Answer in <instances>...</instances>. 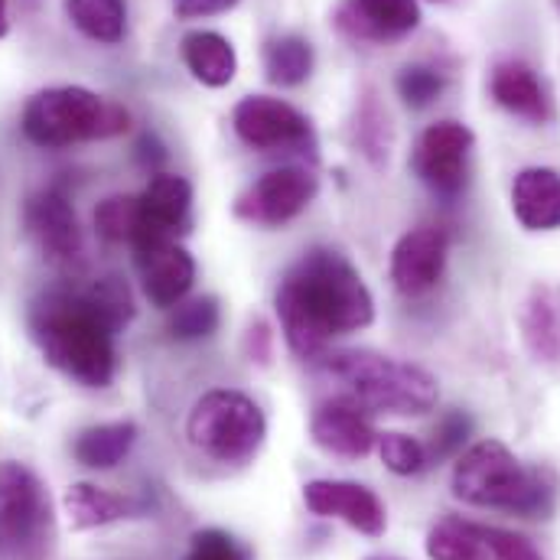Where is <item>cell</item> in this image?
I'll list each match as a JSON object with an SVG mask.
<instances>
[{
    "label": "cell",
    "instance_id": "obj_1",
    "mask_svg": "<svg viewBox=\"0 0 560 560\" xmlns=\"http://www.w3.org/2000/svg\"><path fill=\"white\" fill-rule=\"evenodd\" d=\"M280 329L300 359H316L339 336L359 332L375 319V296L349 258L329 248L306 252L275 293Z\"/></svg>",
    "mask_w": 560,
    "mask_h": 560
},
{
    "label": "cell",
    "instance_id": "obj_2",
    "mask_svg": "<svg viewBox=\"0 0 560 560\" xmlns=\"http://www.w3.org/2000/svg\"><path fill=\"white\" fill-rule=\"evenodd\" d=\"M43 359L82 388H108L118 372L115 329L92 310L82 290H52L30 313Z\"/></svg>",
    "mask_w": 560,
    "mask_h": 560
},
{
    "label": "cell",
    "instance_id": "obj_3",
    "mask_svg": "<svg viewBox=\"0 0 560 560\" xmlns=\"http://www.w3.org/2000/svg\"><path fill=\"white\" fill-rule=\"evenodd\" d=\"M450 489L466 505L522 518H548L555 509V482L541 469H528L502 440H479L459 453Z\"/></svg>",
    "mask_w": 560,
    "mask_h": 560
},
{
    "label": "cell",
    "instance_id": "obj_4",
    "mask_svg": "<svg viewBox=\"0 0 560 560\" xmlns=\"http://www.w3.org/2000/svg\"><path fill=\"white\" fill-rule=\"evenodd\" d=\"M326 372L349 385L352 398L378 415L420 418L436 408V378L415 362H401L382 352L352 349L326 355Z\"/></svg>",
    "mask_w": 560,
    "mask_h": 560
},
{
    "label": "cell",
    "instance_id": "obj_5",
    "mask_svg": "<svg viewBox=\"0 0 560 560\" xmlns=\"http://www.w3.org/2000/svg\"><path fill=\"white\" fill-rule=\"evenodd\" d=\"M20 128L30 143L46 150H62L82 140L125 135L131 128V115L128 108L82 85H59V89H43L26 102Z\"/></svg>",
    "mask_w": 560,
    "mask_h": 560
},
{
    "label": "cell",
    "instance_id": "obj_6",
    "mask_svg": "<svg viewBox=\"0 0 560 560\" xmlns=\"http://www.w3.org/2000/svg\"><path fill=\"white\" fill-rule=\"evenodd\" d=\"M186 436L202 456L225 466H245L265 446L268 418L255 398L232 388H215L192 405L186 418Z\"/></svg>",
    "mask_w": 560,
    "mask_h": 560
},
{
    "label": "cell",
    "instance_id": "obj_7",
    "mask_svg": "<svg viewBox=\"0 0 560 560\" xmlns=\"http://www.w3.org/2000/svg\"><path fill=\"white\" fill-rule=\"evenodd\" d=\"M56 545L52 499L23 463H0V560H49Z\"/></svg>",
    "mask_w": 560,
    "mask_h": 560
},
{
    "label": "cell",
    "instance_id": "obj_8",
    "mask_svg": "<svg viewBox=\"0 0 560 560\" xmlns=\"http://www.w3.org/2000/svg\"><path fill=\"white\" fill-rule=\"evenodd\" d=\"M235 135L261 153H313L316 140L310 118L271 95H248L232 115Z\"/></svg>",
    "mask_w": 560,
    "mask_h": 560
},
{
    "label": "cell",
    "instance_id": "obj_9",
    "mask_svg": "<svg viewBox=\"0 0 560 560\" xmlns=\"http://www.w3.org/2000/svg\"><path fill=\"white\" fill-rule=\"evenodd\" d=\"M319 179L306 166H280L255 179L235 199V219L261 229H278L293 222L316 199Z\"/></svg>",
    "mask_w": 560,
    "mask_h": 560
},
{
    "label": "cell",
    "instance_id": "obj_10",
    "mask_svg": "<svg viewBox=\"0 0 560 560\" xmlns=\"http://www.w3.org/2000/svg\"><path fill=\"white\" fill-rule=\"evenodd\" d=\"M472 131L459 121H436L430 125L415 143L411 166L418 179L443 199H456L469 179V153H472Z\"/></svg>",
    "mask_w": 560,
    "mask_h": 560
},
{
    "label": "cell",
    "instance_id": "obj_11",
    "mask_svg": "<svg viewBox=\"0 0 560 560\" xmlns=\"http://www.w3.org/2000/svg\"><path fill=\"white\" fill-rule=\"evenodd\" d=\"M23 225L46 261H52V265L79 261L82 229H79L69 196L59 186H46L36 196H30V202L23 209Z\"/></svg>",
    "mask_w": 560,
    "mask_h": 560
},
{
    "label": "cell",
    "instance_id": "obj_12",
    "mask_svg": "<svg viewBox=\"0 0 560 560\" xmlns=\"http://www.w3.org/2000/svg\"><path fill=\"white\" fill-rule=\"evenodd\" d=\"M303 502L313 515L319 518H339L359 535L382 538L388 528V515L382 499L359 482L346 479H313L303 486Z\"/></svg>",
    "mask_w": 560,
    "mask_h": 560
},
{
    "label": "cell",
    "instance_id": "obj_13",
    "mask_svg": "<svg viewBox=\"0 0 560 560\" xmlns=\"http://www.w3.org/2000/svg\"><path fill=\"white\" fill-rule=\"evenodd\" d=\"M140 202V232L135 238V252L160 245V242H176L179 232L189 225V209H192V186L186 176L176 173H156L143 192Z\"/></svg>",
    "mask_w": 560,
    "mask_h": 560
},
{
    "label": "cell",
    "instance_id": "obj_14",
    "mask_svg": "<svg viewBox=\"0 0 560 560\" xmlns=\"http://www.w3.org/2000/svg\"><path fill=\"white\" fill-rule=\"evenodd\" d=\"M310 436H313V443L319 450H326L329 456H342V459H362L378 443V430L372 423V411L362 408L355 398L323 401L313 411Z\"/></svg>",
    "mask_w": 560,
    "mask_h": 560
},
{
    "label": "cell",
    "instance_id": "obj_15",
    "mask_svg": "<svg viewBox=\"0 0 560 560\" xmlns=\"http://www.w3.org/2000/svg\"><path fill=\"white\" fill-rule=\"evenodd\" d=\"M450 255V235L440 225H420L398 238L392 252V280L405 296L430 293L443 271Z\"/></svg>",
    "mask_w": 560,
    "mask_h": 560
},
{
    "label": "cell",
    "instance_id": "obj_16",
    "mask_svg": "<svg viewBox=\"0 0 560 560\" xmlns=\"http://www.w3.org/2000/svg\"><path fill=\"white\" fill-rule=\"evenodd\" d=\"M336 26L355 43H392L420 26L418 0H342Z\"/></svg>",
    "mask_w": 560,
    "mask_h": 560
},
{
    "label": "cell",
    "instance_id": "obj_17",
    "mask_svg": "<svg viewBox=\"0 0 560 560\" xmlns=\"http://www.w3.org/2000/svg\"><path fill=\"white\" fill-rule=\"evenodd\" d=\"M143 293L153 306L173 310L186 300L196 280V261L179 242H160L138 252Z\"/></svg>",
    "mask_w": 560,
    "mask_h": 560
},
{
    "label": "cell",
    "instance_id": "obj_18",
    "mask_svg": "<svg viewBox=\"0 0 560 560\" xmlns=\"http://www.w3.org/2000/svg\"><path fill=\"white\" fill-rule=\"evenodd\" d=\"M492 102L505 108L509 115L528 121V125H545L551 121V98L535 75V69L522 59H505L492 69L489 79Z\"/></svg>",
    "mask_w": 560,
    "mask_h": 560
},
{
    "label": "cell",
    "instance_id": "obj_19",
    "mask_svg": "<svg viewBox=\"0 0 560 560\" xmlns=\"http://www.w3.org/2000/svg\"><path fill=\"white\" fill-rule=\"evenodd\" d=\"M512 212L528 232L560 229V173L551 166H528L512 183Z\"/></svg>",
    "mask_w": 560,
    "mask_h": 560
},
{
    "label": "cell",
    "instance_id": "obj_20",
    "mask_svg": "<svg viewBox=\"0 0 560 560\" xmlns=\"http://www.w3.org/2000/svg\"><path fill=\"white\" fill-rule=\"evenodd\" d=\"M183 62L196 82L209 89H225L238 72L235 46L215 30H192L183 36Z\"/></svg>",
    "mask_w": 560,
    "mask_h": 560
},
{
    "label": "cell",
    "instance_id": "obj_21",
    "mask_svg": "<svg viewBox=\"0 0 560 560\" xmlns=\"http://www.w3.org/2000/svg\"><path fill=\"white\" fill-rule=\"evenodd\" d=\"M62 509L69 515V525L75 532H89V528H105L112 522L131 518L135 515V502L125 495H115L102 486L92 482H72L62 495Z\"/></svg>",
    "mask_w": 560,
    "mask_h": 560
},
{
    "label": "cell",
    "instance_id": "obj_22",
    "mask_svg": "<svg viewBox=\"0 0 560 560\" xmlns=\"http://www.w3.org/2000/svg\"><path fill=\"white\" fill-rule=\"evenodd\" d=\"M135 443H138V423L115 420L82 430L72 443V453L85 469H115L118 463H125Z\"/></svg>",
    "mask_w": 560,
    "mask_h": 560
},
{
    "label": "cell",
    "instance_id": "obj_23",
    "mask_svg": "<svg viewBox=\"0 0 560 560\" xmlns=\"http://www.w3.org/2000/svg\"><path fill=\"white\" fill-rule=\"evenodd\" d=\"M522 336L538 362H560V316L548 290H535L522 310Z\"/></svg>",
    "mask_w": 560,
    "mask_h": 560
},
{
    "label": "cell",
    "instance_id": "obj_24",
    "mask_svg": "<svg viewBox=\"0 0 560 560\" xmlns=\"http://www.w3.org/2000/svg\"><path fill=\"white\" fill-rule=\"evenodd\" d=\"M72 26L105 46H115L128 33V7L125 0H66Z\"/></svg>",
    "mask_w": 560,
    "mask_h": 560
},
{
    "label": "cell",
    "instance_id": "obj_25",
    "mask_svg": "<svg viewBox=\"0 0 560 560\" xmlns=\"http://www.w3.org/2000/svg\"><path fill=\"white\" fill-rule=\"evenodd\" d=\"M313 62H316L313 43L303 39V36H293V33L271 39L268 49H265V72L280 89L303 85L313 75Z\"/></svg>",
    "mask_w": 560,
    "mask_h": 560
},
{
    "label": "cell",
    "instance_id": "obj_26",
    "mask_svg": "<svg viewBox=\"0 0 560 560\" xmlns=\"http://www.w3.org/2000/svg\"><path fill=\"white\" fill-rule=\"evenodd\" d=\"M352 135H355L359 150L369 156L372 166H385V163H388L392 143H395V128H392L388 112H385L382 102L375 98V92H365V98L359 102Z\"/></svg>",
    "mask_w": 560,
    "mask_h": 560
},
{
    "label": "cell",
    "instance_id": "obj_27",
    "mask_svg": "<svg viewBox=\"0 0 560 560\" xmlns=\"http://www.w3.org/2000/svg\"><path fill=\"white\" fill-rule=\"evenodd\" d=\"M427 558L430 560H489L482 532L472 522L443 518L427 535Z\"/></svg>",
    "mask_w": 560,
    "mask_h": 560
},
{
    "label": "cell",
    "instance_id": "obj_28",
    "mask_svg": "<svg viewBox=\"0 0 560 560\" xmlns=\"http://www.w3.org/2000/svg\"><path fill=\"white\" fill-rule=\"evenodd\" d=\"M82 293H85V300L92 303V310H95L115 332H121V329L135 319V296H131V287L118 278V275L92 280V287H85Z\"/></svg>",
    "mask_w": 560,
    "mask_h": 560
},
{
    "label": "cell",
    "instance_id": "obj_29",
    "mask_svg": "<svg viewBox=\"0 0 560 560\" xmlns=\"http://www.w3.org/2000/svg\"><path fill=\"white\" fill-rule=\"evenodd\" d=\"M219 323H222L219 300L215 296H192V300H183L179 306H173L170 336L183 339V342L206 339V336H212L219 329Z\"/></svg>",
    "mask_w": 560,
    "mask_h": 560
},
{
    "label": "cell",
    "instance_id": "obj_30",
    "mask_svg": "<svg viewBox=\"0 0 560 560\" xmlns=\"http://www.w3.org/2000/svg\"><path fill=\"white\" fill-rule=\"evenodd\" d=\"M95 229L108 242H131L140 232V202L138 196H108L95 209Z\"/></svg>",
    "mask_w": 560,
    "mask_h": 560
},
{
    "label": "cell",
    "instance_id": "obj_31",
    "mask_svg": "<svg viewBox=\"0 0 560 560\" xmlns=\"http://www.w3.org/2000/svg\"><path fill=\"white\" fill-rule=\"evenodd\" d=\"M378 456L385 463V469H392L395 476H418L420 469L430 463L427 459V446L415 440L411 433H401V430H388V433H378Z\"/></svg>",
    "mask_w": 560,
    "mask_h": 560
},
{
    "label": "cell",
    "instance_id": "obj_32",
    "mask_svg": "<svg viewBox=\"0 0 560 560\" xmlns=\"http://www.w3.org/2000/svg\"><path fill=\"white\" fill-rule=\"evenodd\" d=\"M443 89H446L443 72L433 66H423V62L401 69V75H398V95L408 108H430L443 95Z\"/></svg>",
    "mask_w": 560,
    "mask_h": 560
},
{
    "label": "cell",
    "instance_id": "obj_33",
    "mask_svg": "<svg viewBox=\"0 0 560 560\" xmlns=\"http://www.w3.org/2000/svg\"><path fill=\"white\" fill-rule=\"evenodd\" d=\"M469 433H472V420L466 418L463 411L443 415L440 423H436V430H433V436H430L427 459H446V456L459 453L463 443L469 440Z\"/></svg>",
    "mask_w": 560,
    "mask_h": 560
},
{
    "label": "cell",
    "instance_id": "obj_34",
    "mask_svg": "<svg viewBox=\"0 0 560 560\" xmlns=\"http://www.w3.org/2000/svg\"><path fill=\"white\" fill-rule=\"evenodd\" d=\"M479 532H482L489 560H545V555L525 535H515L505 528H486V525H479Z\"/></svg>",
    "mask_w": 560,
    "mask_h": 560
},
{
    "label": "cell",
    "instance_id": "obj_35",
    "mask_svg": "<svg viewBox=\"0 0 560 560\" xmlns=\"http://www.w3.org/2000/svg\"><path fill=\"white\" fill-rule=\"evenodd\" d=\"M186 560H248V551L238 548V541L219 528H206L192 535Z\"/></svg>",
    "mask_w": 560,
    "mask_h": 560
},
{
    "label": "cell",
    "instance_id": "obj_36",
    "mask_svg": "<svg viewBox=\"0 0 560 560\" xmlns=\"http://www.w3.org/2000/svg\"><path fill=\"white\" fill-rule=\"evenodd\" d=\"M238 0H176V16L183 20H199V16H215L232 10Z\"/></svg>",
    "mask_w": 560,
    "mask_h": 560
},
{
    "label": "cell",
    "instance_id": "obj_37",
    "mask_svg": "<svg viewBox=\"0 0 560 560\" xmlns=\"http://www.w3.org/2000/svg\"><path fill=\"white\" fill-rule=\"evenodd\" d=\"M7 26H10V20H7V0H0V36H7Z\"/></svg>",
    "mask_w": 560,
    "mask_h": 560
},
{
    "label": "cell",
    "instance_id": "obj_38",
    "mask_svg": "<svg viewBox=\"0 0 560 560\" xmlns=\"http://www.w3.org/2000/svg\"><path fill=\"white\" fill-rule=\"evenodd\" d=\"M555 13H558V23H560V0H555Z\"/></svg>",
    "mask_w": 560,
    "mask_h": 560
},
{
    "label": "cell",
    "instance_id": "obj_39",
    "mask_svg": "<svg viewBox=\"0 0 560 560\" xmlns=\"http://www.w3.org/2000/svg\"><path fill=\"white\" fill-rule=\"evenodd\" d=\"M433 3H443V0H433Z\"/></svg>",
    "mask_w": 560,
    "mask_h": 560
}]
</instances>
